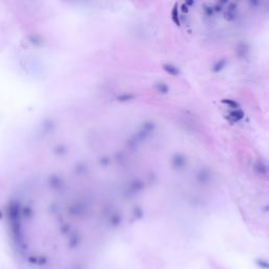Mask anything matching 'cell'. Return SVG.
I'll use <instances>...</instances> for the list:
<instances>
[{
    "mask_svg": "<svg viewBox=\"0 0 269 269\" xmlns=\"http://www.w3.org/2000/svg\"><path fill=\"white\" fill-rule=\"evenodd\" d=\"M162 70L166 73L167 75L172 77H179L181 74V70L177 65L172 64V63H164L162 65Z\"/></svg>",
    "mask_w": 269,
    "mask_h": 269,
    "instance_id": "cell-1",
    "label": "cell"
},
{
    "mask_svg": "<svg viewBox=\"0 0 269 269\" xmlns=\"http://www.w3.org/2000/svg\"><path fill=\"white\" fill-rule=\"evenodd\" d=\"M170 18H172V22L175 23L176 26H181V17H180V10H179V4L178 2L174 4L170 12Z\"/></svg>",
    "mask_w": 269,
    "mask_h": 269,
    "instance_id": "cell-2",
    "label": "cell"
},
{
    "mask_svg": "<svg viewBox=\"0 0 269 269\" xmlns=\"http://www.w3.org/2000/svg\"><path fill=\"white\" fill-rule=\"evenodd\" d=\"M227 65V59L226 58H220L219 60H217L215 63L212 64V67H211V72L213 74H219L221 73L224 68Z\"/></svg>",
    "mask_w": 269,
    "mask_h": 269,
    "instance_id": "cell-3",
    "label": "cell"
},
{
    "mask_svg": "<svg viewBox=\"0 0 269 269\" xmlns=\"http://www.w3.org/2000/svg\"><path fill=\"white\" fill-rule=\"evenodd\" d=\"M244 116H245V114L242 110H240V108H234V110H230L229 115H228V117H226V118H230V121L236 122V121L242 120V119L244 118Z\"/></svg>",
    "mask_w": 269,
    "mask_h": 269,
    "instance_id": "cell-4",
    "label": "cell"
},
{
    "mask_svg": "<svg viewBox=\"0 0 269 269\" xmlns=\"http://www.w3.org/2000/svg\"><path fill=\"white\" fill-rule=\"evenodd\" d=\"M153 88H155L159 94H161V95H166V94H168L170 91L169 85L165 82H162V81L156 82L155 84H153Z\"/></svg>",
    "mask_w": 269,
    "mask_h": 269,
    "instance_id": "cell-5",
    "label": "cell"
},
{
    "mask_svg": "<svg viewBox=\"0 0 269 269\" xmlns=\"http://www.w3.org/2000/svg\"><path fill=\"white\" fill-rule=\"evenodd\" d=\"M223 17L226 21H228V22H232V21H234L237 19V14H236V12H233V11H230V10H227V8H226V10L223 11Z\"/></svg>",
    "mask_w": 269,
    "mask_h": 269,
    "instance_id": "cell-6",
    "label": "cell"
},
{
    "mask_svg": "<svg viewBox=\"0 0 269 269\" xmlns=\"http://www.w3.org/2000/svg\"><path fill=\"white\" fill-rule=\"evenodd\" d=\"M221 103L227 105L228 107H230L231 110H234V108H240V104H239L237 101H234V100H232V99H222Z\"/></svg>",
    "mask_w": 269,
    "mask_h": 269,
    "instance_id": "cell-7",
    "label": "cell"
},
{
    "mask_svg": "<svg viewBox=\"0 0 269 269\" xmlns=\"http://www.w3.org/2000/svg\"><path fill=\"white\" fill-rule=\"evenodd\" d=\"M136 97L134 95H133V94H123V95H120L118 97V100L120 102H127V101H131V100H133L134 98Z\"/></svg>",
    "mask_w": 269,
    "mask_h": 269,
    "instance_id": "cell-8",
    "label": "cell"
},
{
    "mask_svg": "<svg viewBox=\"0 0 269 269\" xmlns=\"http://www.w3.org/2000/svg\"><path fill=\"white\" fill-rule=\"evenodd\" d=\"M255 264L262 269H269V263L267 261H264V260H262V259H258L257 261H255Z\"/></svg>",
    "mask_w": 269,
    "mask_h": 269,
    "instance_id": "cell-9",
    "label": "cell"
},
{
    "mask_svg": "<svg viewBox=\"0 0 269 269\" xmlns=\"http://www.w3.org/2000/svg\"><path fill=\"white\" fill-rule=\"evenodd\" d=\"M203 11H204V14L206 15L207 17H211L213 14H215V11H213L212 6L204 5L203 6Z\"/></svg>",
    "mask_w": 269,
    "mask_h": 269,
    "instance_id": "cell-10",
    "label": "cell"
},
{
    "mask_svg": "<svg viewBox=\"0 0 269 269\" xmlns=\"http://www.w3.org/2000/svg\"><path fill=\"white\" fill-rule=\"evenodd\" d=\"M212 8H213V11H215V13H221V12H223L224 6H223V5H221V4H219V3H218V2H217V3L213 4V5H212Z\"/></svg>",
    "mask_w": 269,
    "mask_h": 269,
    "instance_id": "cell-11",
    "label": "cell"
},
{
    "mask_svg": "<svg viewBox=\"0 0 269 269\" xmlns=\"http://www.w3.org/2000/svg\"><path fill=\"white\" fill-rule=\"evenodd\" d=\"M179 10H181V13H182V14H185V15L189 13V8L185 3L181 4V5L179 6Z\"/></svg>",
    "mask_w": 269,
    "mask_h": 269,
    "instance_id": "cell-12",
    "label": "cell"
},
{
    "mask_svg": "<svg viewBox=\"0 0 269 269\" xmlns=\"http://www.w3.org/2000/svg\"><path fill=\"white\" fill-rule=\"evenodd\" d=\"M237 8H238V3L234 1H229V3H228V6H227V10H230V11H233V12H236Z\"/></svg>",
    "mask_w": 269,
    "mask_h": 269,
    "instance_id": "cell-13",
    "label": "cell"
},
{
    "mask_svg": "<svg viewBox=\"0 0 269 269\" xmlns=\"http://www.w3.org/2000/svg\"><path fill=\"white\" fill-rule=\"evenodd\" d=\"M249 3H250L253 8H257V6H259V4H260V0H249Z\"/></svg>",
    "mask_w": 269,
    "mask_h": 269,
    "instance_id": "cell-14",
    "label": "cell"
},
{
    "mask_svg": "<svg viewBox=\"0 0 269 269\" xmlns=\"http://www.w3.org/2000/svg\"><path fill=\"white\" fill-rule=\"evenodd\" d=\"M184 3L186 4L188 8H191V6H193V4H195V0H184Z\"/></svg>",
    "mask_w": 269,
    "mask_h": 269,
    "instance_id": "cell-15",
    "label": "cell"
},
{
    "mask_svg": "<svg viewBox=\"0 0 269 269\" xmlns=\"http://www.w3.org/2000/svg\"><path fill=\"white\" fill-rule=\"evenodd\" d=\"M229 1H230V0H218L217 2H218V3H219V4H221V5H223V6H224V5H226V4L229 3Z\"/></svg>",
    "mask_w": 269,
    "mask_h": 269,
    "instance_id": "cell-16",
    "label": "cell"
},
{
    "mask_svg": "<svg viewBox=\"0 0 269 269\" xmlns=\"http://www.w3.org/2000/svg\"><path fill=\"white\" fill-rule=\"evenodd\" d=\"M237 1H238V0H237Z\"/></svg>",
    "mask_w": 269,
    "mask_h": 269,
    "instance_id": "cell-17",
    "label": "cell"
}]
</instances>
